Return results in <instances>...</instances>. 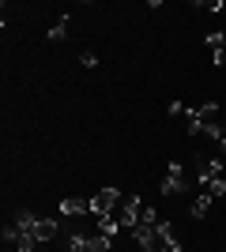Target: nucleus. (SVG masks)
Wrapping results in <instances>:
<instances>
[{"instance_id": "obj_11", "label": "nucleus", "mask_w": 226, "mask_h": 252, "mask_svg": "<svg viewBox=\"0 0 226 252\" xmlns=\"http://www.w3.org/2000/svg\"><path fill=\"white\" fill-rule=\"evenodd\" d=\"M159 211H155V207H151V203H143V211H140V226H159Z\"/></svg>"}, {"instance_id": "obj_17", "label": "nucleus", "mask_w": 226, "mask_h": 252, "mask_svg": "<svg viewBox=\"0 0 226 252\" xmlns=\"http://www.w3.org/2000/svg\"><path fill=\"white\" fill-rule=\"evenodd\" d=\"M65 252H68V249H65Z\"/></svg>"}, {"instance_id": "obj_1", "label": "nucleus", "mask_w": 226, "mask_h": 252, "mask_svg": "<svg viewBox=\"0 0 226 252\" xmlns=\"http://www.w3.org/2000/svg\"><path fill=\"white\" fill-rule=\"evenodd\" d=\"M121 196H125V192H117V189H98L95 196H91V215H95V219H106L109 211L121 203Z\"/></svg>"}, {"instance_id": "obj_8", "label": "nucleus", "mask_w": 226, "mask_h": 252, "mask_svg": "<svg viewBox=\"0 0 226 252\" xmlns=\"http://www.w3.org/2000/svg\"><path fill=\"white\" fill-rule=\"evenodd\" d=\"M98 233H106V237H117V233H125V226L113 219H98Z\"/></svg>"}, {"instance_id": "obj_9", "label": "nucleus", "mask_w": 226, "mask_h": 252, "mask_svg": "<svg viewBox=\"0 0 226 252\" xmlns=\"http://www.w3.org/2000/svg\"><path fill=\"white\" fill-rule=\"evenodd\" d=\"M91 252H113V237H106V233H95V237H91Z\"/></svg>"}, {"instance_id": "obj_2", "label": "nucleus", "mask_w": 226, "mask_h": 252, "mask_svg": "<svg viewBox=\"0 0 226 252\" xmlns=\"http://www.w3.org/2000/svg\"><path fill=\"white\" fill-rule=\"evenodd\" d=\"M162 196H181V192H189V177H185V166L181 162H170V173H166V181H162Z\"/></svg>"}, {"instance_id": "obj_15", "label": "nucleus", "mask_w": 226, "mask_h": 252, "mask_svg": "<svg viewBox=\"0 0 226 252\" xmlns=\"http://www.w3.org/2000/svg\"><path fill=\"white\" fill-rule=\"evenodd\" d=\"M211 61H215V68H223V64H226V49H219V53H211Z\"/></svg>"}, {"instance_id": "obj_7", "label": "nucleus", "mask_w": 226, "mask_h": 252, "mask_svg": "<svg viewBox=\"0 0 226 252\" xmlns=\"http://www.w3.org/2000/svg\"><path fill=\"white\" fill-rule=\"evenodd\" d=\"M65 34H68V11H65V15H61V19L53 23V27H49V34H45V42H61Z\"/></svg>"}, {"instance_id": "obj_13", "label": "nucleus", "mask_w": 226, "mask_h": 252, "mask_svg": "<svg viewBox=\"0 0 226 252\" xmlns=\"http://www.w3.org/2000/svg\"><path fill=\"white\" fill-rule=\"evenodd\" d=\"M79 64H83V68H95V64H98V53L83 49V53H79Z\"/></svg>"}, {"instance_id": "obj_3", "label": "nucleus", "mask_w": 226, "mask_h": 252, "mask_svg": "<svg viewBox=\"0 0 226 252\" xmlns=\"http://www.w3.org/2000/svg\"><path fill=\"white\" fill-rule=\"evenodd\" d=\"M61 215H91V200H83V196H65L61 200Z\"/></svg>"}, {"instance_id": "obj_5", "label": "nucleus", "mask_w": 226, "mask_h": 252, "mask_svg": "<svg viewBox=\"0 0 226 252\" xmlns=\"http://www.w3.org/2000/svg\"><path fill=\"white\" fill-rule=\"evenodd\" d=\"M57 230H61V226H57L53 219H38V226H34V237H38V241H53Z\"/></svg>"}, {"instance_id": "obj_6", "label": "nucleus", "mask_w": 226, "mask_h": 252, "mask_svg": "<svg viewBox=\"0 0 226 252\" xmlns=\"http://www.w3.org/2000/svg\"><path fill=\"white\" fill-rule=\"evenodd\" d=\"M11 226H15L19 233H34V226H38V215H34V211H19Z\"/></svg>"}, {"instance_id": "obj_12", "label": "nucleus", "mask_w": 226, "mask_h": 252, "mask_svg": "<svg viewBox=\"0 0 226 252\" xmlns=\"http://www.w3.org/2000/svg\"><path fill=\"white\" fill-rule=\"evenodd\" d=\"M204 45H207L211 53H219V49L226 45V31H215V34H207V38H204Z\"/></svg>"}, {"instance_id": "obj_16", "label": "nucleus", "mask_w": 226, "mask_h": 252, "mask_svg": "<svg viewBox=\"0 0 226 252\" xmlns=\"http://www.w3.org/2000/svg\"><path fill=\"white\" fill-rule=\"evenodd\" d=\"M223 49H226V45H223Z\"/></svg>"}, {"instance_id": "obj_14", "label": "nucleus", "mask_w": 226, "mask_h": 252, "mask_svg": "<svg viewBox=\"0 0 226 252\" xmlns=\"http://www.w3.org/2000/svg\"><path fill=\"white\" fill-rule=\"evenodd\" d=\"M166 113H170V117H185V102H170V105H166Z\"/></svg>"}, {"instance_id": "obj_4", "label": "nucleus", "mask_w": 226, "mask_h": 252, "mask_svg": "<svg viewBox=\"0 0 226 252\" xmlns=\"http://www.w3.org/2000/svg\"><path fill=\"white\" fill-rule=\"evenodd\" d=\"M211 200H215V196H211V192H204V189H200V196H196V200L189 203V215H193V219H204L207 211H211Z\"/></svg>"}, {"instance_id": "obj_10", "label": "nucleus", "mask_w": 226, "mask_h": 252, "mask_svg": "<svg viewBox=\"0 0 226 252\" xmlns=\"http://www.w3.org/2000/svg\"><path fill=\"white\" fill-rule=\"evenodd\" d=\"M38 249V237H34V233H19V237H15V252H34Z\"/></svg>"}]
</instances>
